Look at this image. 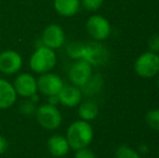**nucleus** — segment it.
Listing matches in <instances>:
<instances>
[{
    "instance_id": "obj_12",
    "label": "nucleus",
    "mask_w": 159,
    "mask_h": 158,
    "mask_svg": "<svg viewBox=\"0 0 159 158\" xmlns=\"http://www.w3.org/2000/svg\"><path fill=\"white\" fill-rule=\"evenodd\" d=\"M60 103L66 107H76L81 103L82 92L79 87L74 84H64L57 94Z\"/></svg>"
},
{
    "instance_id": "obj_11",
    "label": "nucleus",
    "mask_w": 159,
    "mask_h": 158,
    "mask_svg": "<svg viewBox=\"0 0 159 158\" xmlns=\"http://www.w3.org/2000/svg\"><path fill=\"white\" fill-rule=\"evenodd\" d=\"M14 89L19 95L23 97H30L32 95L36 94L37 88V80L35 77L27 73L20 74L15 78L14 81Z\"/></svg>"
},
{
    "instance_id": "obj_26",
    "label": "nucleus",
    "mask_w": 159,
    "mask_h": 158,
    "mask_svg": "<svg viewBox=\"0 0 159 158\" xmlns=\"http://www.w3.org/2000/svg\"><path fill=\"white\" fill-rule=\"evenodd\" d=\"M136 151H138L140 155H146V154H148L149 148H148V146H147L146 144H141V145H139V147H138V150H136Z\"/></svg>"
},
{
    "instance_id": "obj_20",
    "label": "nucleus",
    "mask_w": 159,
    "mask_h": 158,
    "mask_svg": "<svg viewBox=\"0 0 159 158\" xmlns=\"http://www.w3.org/2000/svg\"><path fill=\"white\" fill-rule=\"evenodd\" d=\"M147 126L155 131H159V108H153L145 115Z\"/></svg>"
},
{
    "instance_id": "obj_23",
    "label": "nucleus",
    "mask_w": 159,
    "mask_h": 158,
    "mask_svg": "<svg viewBox=\"0 0 159 158\" xmlns=\"http://www.w3.org/2000/svg\"><path fill=\"white\" fill-rule=\"evenodd\" d=\"M75 158H96V157L92 150H90L89 147H84L76 151Z\"/></svg>"
},
{
    "instance_id": "obj_4",
    "label": "nucleus",
    "mask_w": 159,
    "mask_h": 158,
    "mask_svg": "<svg viewBox=\"0 0 159 158\" xmlns=\"http://www.w3.org/2000/svg\"><path fill=\"white\" fill-rule=\"evenodd\" d=\"M36 118L42 128L47 130H55L62 124V114L55 105L42 104L36 110Z\"/></svg>"
},
{
    "instance_id": "obj_9",
    "label": "nucleus",
    "mask_w": 159,
    "mask_h": 158,
    "mask_svg": "<svg viewBox=\"0 0 159 158\" xmlns=\"http://www.w3.org/2000/svg\"><path fill=\"white\" fill-rule=\"evenodd\" d=\"M42 44L55 50L61 48L65 42V33L63 28L57 24H50L42 32Z\"/></svg>"
},
{
    "instance_id": "obj_27",
    "label": "nucleus",
    "mask_w": 159,
    "mask_h": 158,
    "mask_svg": "<svg viewBox=\"0 0 159 158\" xmlns=\"http://www.w3.org/2000/svg\"><path fill=\"white\" fill-rule=\"evenodd\" d=\"M57 103H60L59 97H57V95H52V97H49V104L57 106Z\"/></svg>"
},
{
    "instance_id": "obj_16",
    "label": "nucleus",
    "mask_w": 159,
    "mask_h": 158,
    "mask_svg": "<svg viewBox=\"0 0 159 158\" xmlns=\"http://www.w3.org/2000/svg\"><path fill=\"white\" fill-rule=\"evenodd\" d=\"M78 115H79L80 119L84 120V121L94 120L98 115V105L91 100L81 102L78 107Z\"/></svg>"
},
{
    "instance_id": "obj_5",
    "label": "nucleus",
    "mask_w": 159,
    "mask_h": 158,
    "mask_svg": "<svg viewBox=\"0 0 159 158\" xmlns=\"http://www.w3.org/2000/svg\"><path fill=\"white\" fill-rule=\"evenodd\" d=\"M86 29L89 36L94 41H104L111 36V26L105 16L100 14H93L87 20Z\"/></svg>"
},
{
    "instance_id": "obj_10",
    "label": "nucleus",
    "mask_w": 159,
    "mask_h": 158,
    "mask_svg": "<svg viewBox=\"0 0 159 158\" xmlns=\"http://www.w3.org/2000/svg\"><path fill=\"white\" fill-rule=\"evenodd\" d=\"M23 60L20 53L7 50L0 53V72L6 75H13L22 68Z\"/></svg>"
},
{
    "instance_id": "obj_13",
    "label": "nucleus",
    "mask_w": 159,
    "mask_h": 158,
    "mask_svg": "<svg viewBox=\"0 0 159 158\" xmlns=\"http://www.w3.org/2000/svg\"><path fill=\"white\" fill-rule=\"evenodd\" d=\"M17 93L14 87L6 79L0 78V110H7L13 106Z\"/></svg>"
},
{
    "instance_id": "obj_7",
    "label": "nucleus",
    "mask_w": 159,
    "mask_h": 158,
    "mask_svg": "<svg viewBox=\"0 0 159 158\" xmlns=\"http://www.w3.org/2000/svg\"><path fill=\"white\" fill-rule=\"evenodd\" d=\"M64 87V82L61 77L53 73H44L41 74L39 79L37 80V88L42 94L47 97L57 95L62 88Z\"/></svg>"
},
{
    "instance_id": "obj_1",
    "label": "nucleus",
    "mask_w": 159,
    "mask_h": 158,
    "mask_svg": "<svg viewBox=\"0 0 159 158\" xmlns=\"http://www.w3.org/2000/svg\"><path fill=\"white\" fill-rule=\"evenodd\" d=\"M94 131L89 121L76 120L68 127L66 132V139L70 148L77 151L79 148L88 147L93 141Z\"/></svg>"
},
{
    "instance_id": "obj_28",
    "label": "nucleus",
    "mask_w": 159,
    "mask_h": 158,
    "mask_svg": "<svg viewBox=\"0 0 159 158\" xmlns=\"http://www.w3.org/2000/svg\"><path fill=\"white\" fill-rule=\"evenodd\" d=\"M157 80H156V86H157V88L159 89V75H157Z\"/></svg>"
},
{
    "instance_id": "obj_19",
    "label": "nucleus",
    "mask_w": 159,
    "mask_h": 158,
    "mask_svg": "<svg viewBox=\"0 0 159 158\" xmlns=\"http://www.w3.org/2000/svg\"><path fill=\"white\" fill-rule=\"evenodd\" d=\"M116 158H142L139 152L129 145H120L115 151Z\"/></svg>"
},
{
    "instance_id": "obj_22",
    "label": "nucleus",
    "mask_w": 159,
    "mask_h": 158,
    "mask_svg": "<svg viewBox=\"0 0 159 158\" xmlns=\"http://www.w3.org/2000/svg\"><path fill=\"white\" fill-rule=\"evenodd\" d=\"M20 110L23 113L24 115H33L36 113V106L35 103L32 101V100H28V101H24L23 103L20 106Z\"/></svg>"
},
{
    "instance_id": "obj_6",
    "label": "nucleus",
    "mask_w": 159,
    "mask_h": 158,
    "mask_svg": "<svg viewBox=\"0 0 159 158\" xmlns=\"http://www.w3.org/2000/svg\"><path fill=\"white\" fill-rule=\"evenodd\" d=\"M109 59L107 48L101 41H92L84 44L82 60L91 65H104Z\"/></svg>"
},
{
    "instance_id": "obj_21",
    "label": "nucleus",
    "mask_w": 159,
    "mask_h": 158,
    "mask_svg": "<svg viewBox=\"0 0 159 158\" xmlns=\"http://www.w3.org/2000/svg\"><path fill=\"white\" fill-rule=\"evenodd\" d=\"M104 0H80L81 7L87 11L90 12H96L102 8Z\"/></svg>"
},
{
    "instance_id": "obj_25",
    "label": "nucleus",
    "mask_w": 159,
    "mask_h": 158,
    "mask_svg": "<svg viewBox=\"0 0 159 158\" xmlns=\"http://www.w3.org/2000/svg\"><path fill=\"white\" fill-rule=\"evenodd\" d=\"M8 147H9V143L7 141V139L3 135L0 134V155L4 154L7 152V150H8Z\"/></svg>"
},
{
    "instance_id": "obj_2",
    "label": "nucleus",
    "mask_w": 159,
    "mask_h": 158,
    "mask_svg": "<svg viewBox=\"0 0 159 158\" xmlns=\"http://www.w3.org/2000/svg\"><path fill=\"white\" fill-rule=\"evenodd\" d=\"M57 64V54L54 50L46 46H40L36 49L30 60V66L33 72L44 74L52 70Z\"/></svg>"
},
{
    "instance_id": "obj_8",
    "label": "nucleus",
    "mask_w": 159,
    "mask_h": 158,
    "mask_svg": "<svg viewBox=\"0 0 159 158\" xmlns=\"http://www.w3.org/2000/svg\"><path fill=\"white\" fill-rule=\"evenodd\" d=\"M93 75L92 65L84 60H76L75 63L71 65L68 73V77L74 86L82 87L91 76Z\"/></svg>"
},
{
    "instance_id": "obj_14",
    "label": "nucleus",
    "mask_w": 159,
    "mask_h": 158,
    "mask_svg": "<svg viewBox=\"0 0 159 158\" xmlns=\"http://www.w3.org/2000/svg\"><path fill=\"white\" fill-rule=\"evenodd\" d=\"M55 12L63 17H71L79 12L80 0H53Z\"/></svg>"
},
{
    "instance_id": "obj_17",
    "label": "nucleus",
    "mask_w": 159,
    "mask_h": 158,
    "mask_svg": "<svg viewBox=\"0 0 159 158\" xmlns=\"http://www.w3.org/2000/svg\"><path fill=\"white\" fill-rule=\"evenodd\" d=\"M103 89V78L100 75H92L91 78L86 82L82 87H80L82 94L95 95L100 93Z\"/></svg>"
},
{
    "instance_id": "obj_24",
    "label": "nucleus",
    "mask_w": 159,
    "mask_h": 158,
    "mask_svg": "<svg viewBox=\"0 0 159 158\" xmlns=\"http://www.w3.org/2000/svg\"><path fill=\"white\" fill-rule=\"evenodd\" d=\"M148 51L159 54V34H155L148 40Z\"/></svg>"
},
{
    "instance_id": "obj_15",
    "label": "nucleus",
    "mask_w": 159,
    "mask_h": 158,
    "mask_svg": "<svg viewBox=\"0 0 159 158\" xmlns=\"http://www.w3.org/2000/svg\"><path fill=\"white\" fill-rule=\"evenodd\" d=\"M47 145H48L49 153L54 157H63L68 154L69 150H70V146H69L66 137L59 134L52 135L48 140Z\"/></svg>"
},
{
    "instance_id": "obj_18",
    "label": "nucleus",
    "mask_w": 159,
    "mask_h": 158,
    "mask_svg": "<svg viewBox=\"0 0 159 158\" xmlns=\"http://www.w3.org/2000/svg\"><path fill=\"white\" fill-rule=\"evenodd\" d=\"M84 51V43L80 41H73L67 46L66 52L69 57L74 60H82Z\"/></svg>"
},
{
    "instance_id": "obj_3",
    "label": "nucleus",
    "mask_w": 159,
    "mask_h": 158,
    "mask_svg": "<svg viewBox=\"0 0 159 158\" xmlns=\"http://www.w3.org/2000/svg\"><path fill=\"white\" fill-rule=\"evenodd\" d=\"M134 72L144 79H151L159 75V54L151 51L142 53L134 62Z\"/></svg>"
}]
</instances>
